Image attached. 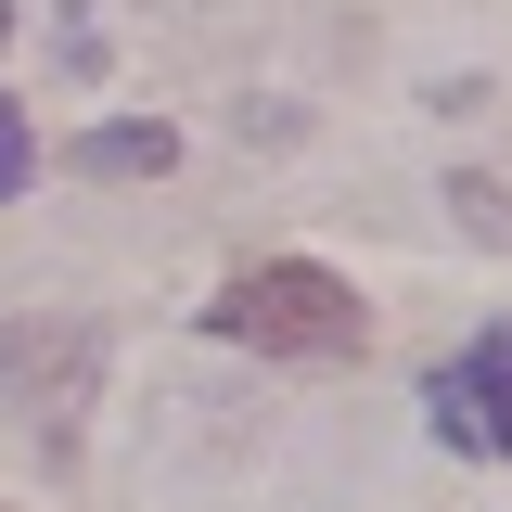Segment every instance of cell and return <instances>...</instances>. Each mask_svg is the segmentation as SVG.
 Wrapping results in <instances>:
<instances>
[{
  "label": "cell",
  "mask_w": 512,
  "mask_h": 512,
  "mask_svg": "<svg viewBox=\"0 0 512 512\" xmlns=\"http://www.w3.org/2000/svg\"><path fill=\"white\" fill-rule=\"evenodd\" d=\"M205 320H218L231 346H256V359H359V346H372V308H359L333 269H308V256H269L244 282H218Z\"/></svg>",
  "instance_id": "obj_1"
},
{
  "label": "cell",
  "mask_w": 512,
  "mask_h": 512,
  "mask_svg": "<svg viewBox=\"0 0 512 512\" xmlns=\"http://www.w3.org/2000/svg\"><path fill=\"white\" fill-rule=\"evenodd\" d=\"M436 436L512 461V333H474V346L436 372Z\"/></svg>",
  "instance_id": "obj_2"
},
{
  "label": "cell",
  "mask_w": 512,
  "mask_h": 512,
  "mask_svg": "<svg viewBox=\"0 0 512 512\" xmlns=\"http://www.w3.org/2000/svg\"><path fill=\"white\" fill-rule=\"evenodd\" d=\"M77 167H90V180H167V167H180V128L116 116V128H90V141H77Z\"/></svg>",
  "instance_id": "obj_3"
},
{
  "label": "cell",
  "mask_w": 512,
  "mask_h": 512,
  "mask_svg": "<svg viewBox=\"0 0 512 512\" xmlns=\"http://www.w3.org/2000/svg\"><path fill=\"white\" fill-rule=\"evenodd\" d=\"M26 167H39V141H26V116H13V103H0V205L26 192Z\"/></svg>",
  "instance_id": "obj_4"
}]
</instances>
